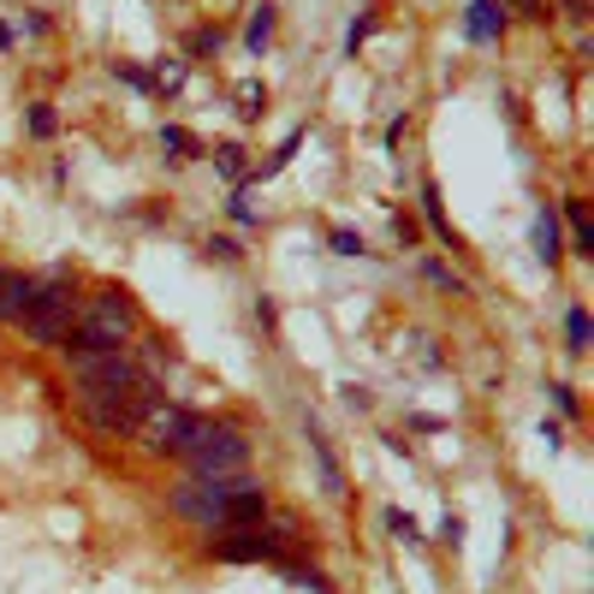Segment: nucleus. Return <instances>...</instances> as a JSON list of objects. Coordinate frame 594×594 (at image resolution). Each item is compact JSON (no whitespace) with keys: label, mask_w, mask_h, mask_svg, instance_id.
<instances>
[{"label":"nucleus","mask_w":594,"mask_h":594,"mask_svg":"<svg viewBox=\"0 0 594 594\" xmlns=\"http://www.w3.org/2000/svg\"><path fill=\"white\" fill-rule=\"evenodd\" d=\"M411 428H416V434H440L446 423H440V416H411Z\"/></svg>","instance_id":"obj_40"},{"label":"nucleus","mask_w":594,"mask_h":594,"mask_svg":"<svg viewBox=\"0 0 594 594\" xmlns=\"http://www.w3.org/2000/svg\"><path fill=\"white\" fill-rule=\"evenodd\" d=\"M310 458H315V475H322V494H327V500H351V475H345V463H339V452L327 446L322 428H310Z\"/></svg>","instance_id":"obj_10"},{"label":"nucleus","mask_w":594,"mask_h":594,"mask_svg":"<svg viewBox=\"0 0 594 594\" xmlns=\"http://www.w3.org/2000/svg\"><path fill=\"white\" fill-rule=\"evenodd\" d=\"M221 48H226V31H221V24H197V31L184 36V60H214Z\"/></svg>","instance_id":"obj_20"},{"label":"nucleus","mask_w":594,"mask_h":594,"mask_svg":"<svg viewBox=\"0 0 594 594\" xmlns=\"http://www.w3.org/2000/svg\"><path fill=\"white\" fill-rule=\"evenodd\" d=\"M529 250H535V262H541V268H559V262H564V226H559V209H553V202H541V209H535V221H529Z\"/></svg>","instance_id":"obj_9"},{"label":"nucleus","mask_w":594,"mask_h":594,"mask_svg":"<svg viewBox=\"0 0 594 594\" xmlns=\"http://www.w3.org/2000/svg\"><path fill=\"white\" fill-rule=\"evenodd\" d=\"M404 132H411V113H393V120H386V149H399Z\"/></svg>","instance_id":"obj_36"},{"label":"nucleus","mask_w":594,"mask_h":594,"mask_svg":"<svg viewBox=\"0 0 594 594\" xmlns=\"http://www.w3.org/2000/svg\"><path fill=\"white\" fill-rule=\"evenodd\" d=\"M547 399H553V411L564 416V423H583V399H576L571 381H553V386H547Z\"/></svg>","instance_id":"obj_30"},{"label":"nucleus","mask_w":594,"mask_h":594,"mask_svg":"<svg viewBox=\"0 0 594 594\" xmlns=\"http://www.w3.org/2000/svg\"><path fill=\"white\" fill-rule=\"evenodd\" d=\"M339 399L351 404V411H369V404H374V399H369V386H351V381L339 386Z\"/></svg>","instance_id":"obj_37"},{"label":"nucleus","mask_w":594,"mask_h":594,"mask_svg":"<svg viewBox=\"0 0 594 594\" xmlns=\"http://www.w3.org/2000/svg\"><path fill=\"white\" fill-rule=\"evenodd\" d=\"M232 482H238V475H184V482H172V487H167V512L179 517V524L202 529V535L226 529Z\"/></svg>","instance_id":"obj_4"},{"label":"nucleus","mask_w":594,"mask_h":594,"mask_svg":"<svg viewBox=\"0 0 594 594\" xmlns=\"http://www.w3.org/2000/svg\"><path fill=\"white\" fill-rule=\"evenodd\" d=\"M19 31L31 36V42H42V36L54 31V19H48V12H36V7H24V12H19Z\"/></svg>","instance_id":"obj_34"},{"label":"nucleus","mask_w":594,"mask_h":594,"mask_svg":"<svg viewBox=\"0 0 594 594\" xmlns=\"http://www.w3.org/2000/svg\"><path fill=\"white\" fill-rule=\"evenodd\" d=\"M273 571H280V583H292V589H310V594H339V589H333V576L322 571V564H310V559L280 553V559H273Z\"/></svg>","instance_id":"obj_15"},{"label":"nucleus","mask_w":594,"mask_h":594,"mask_svg":"<svg viewBox=\"0 0 594 594\" xmlns=\"http://www.w3.org/2000/svg\"><path fill=\"white\" fill-rule=\"evenodd\" d=\"M108 71H113V78L125 83V90H137V96H155V71H143L137 60H113Z\"/></svg>","instance_id":"obj_29"},{"label":"nucleus","mask_w":594,"mask_h":594,"mask_svg":"<svg viewBox=\"0 0 594 594\" xmlns=\"http://www.w3.org/2000/svg\"><path fill=\"white\" fill-rule=\"evenodd\" d=\"M54 132H60V113H54V101H31V108H24V137L48 143Z\"/></svg>","instance_id":"obj_21"},{"label":"nucleus","mask_w":594,"mask_h":594,"mask_svg":"<svg viewBox=\"0 0 594 594\" xmlns=\"http://www.w3.org/2000/svg\"><path fill=\"white\" fill-rule=\"evenodd\" d=\"M564 351H571V357H589L594 351V315H589L583 298L564 310Z\"/></svg>","instance_id":"obj_17"},{"label":"nucleus","mask_w":594,"mask_h":594,"mask_svg":"<svg viewBox=\"0 0 594 594\" xmlns=\"http://www.w3.org/2000/svg\"><path fill=\"white\" fill-rule=\"evenodd\" d=\"M250 452H256V440H250V428H244L238 416H209L202 434H197V446L179 463L191 475H244L250 470Z\"/></svg>","instance_id":"obj_3"},{"label":"nucleus","mask_w":594,"mask_h":594,"mask_svg":"<svg viewBox=\"0 0 594 594\" xmlns=\"http://www.w3.org/2000/svg\"><path fill=\"white\" fill-rule=\"evenodd\" d=\"M559 209V221L571 226V244H564V256H583V262H594V226H589V197H559L553 202Z\"/></svg>","instance_id":"obj_11"},{"label":"nucleus","mask_w":594,"mask_h":594,"mask_svg":"<svg viewBox=\"0 0 594 594\" xmlns=\"http://www.w3.org/2000/svg\"><path fill=\"white\" fill-rule=\"evenodd\" d=\"M327 250H333V256H345V262H357V256H369V244H363V232L333 226V232H327Z\"/></svg>","instance_id":"obj_28"},{"label":"nucleus","mask_w":594,"mask_h":594,"mask_svg":"<svg viewBox=\"0 0 594 594\" xmlns=\"http://www.w3.org/2000/svg\"><path fill=\"white\" fill-rule=\"evenodd\" d=\"M202 250H209V262H244V244H238V238H226V232H214V238L202 244Z\"/></svg>","instance_id":"obj_32"},{"label":"nucleus","mask_w":594,"mask_h":594,"mask_svg":"<svg viewBox=\"0 0 594 594\" xmlns=\"http://www.w3.org/2000/svg\"><path fill=\"white\" fill-rule=\"evenodd\" d=\"M42 292V273H24V268H0V327H19L24 310L36 303Z\"/></svg>","instance_id":"obj_7"},{"label":"nucleus","mask_w":594,"mask_h":594,"mask_svg":"<svg viewBox=\"0 0 594 594\" xmlns=\"http://www.w3.org/2000/svg\"><path fill=\"white\" fill-rule=\"evenodd\" d=\"M393 238L404 244V250L416 244V221H411V214H393Z\"/></svg>","instance_id":"obj_38"},{"label":"nucleus","mask_w":594,"mask_h":594,"mask_svg":"<svg viewBox=\"0 0 594 594\" xmlns=\"http://www.w3.org/2000/svg\"><path fill=\"white\" fill-rule=\"evenodd\" d=\"M374 31H381V7H374V0H369V7H363V12H357V19H351V31H345V54H351V60H357V48H363V42H369Z\"/></svg>","instance_id":"obj_24"},{"label":"nucleus","mask_w":594,"mask_h":594,"mask_svg":"<svg viewBox=\"0 0 594 594\" xmlns=\"http://www.w3.org/2000/svg\"><path fill=\"white\" fill-rule=\"evenodd\" d=\"M12 48H19V31H12L7 19H0V54H12Z\"/></svg>","instance_id":"obj_41"},{"label":"nucleus","mask_w":594,"mask_h":594,"mask_svg":"<svg viewBox=\"0 0 594 594\" xmlns=\"http://www.w3.org/2000/svg\"><path fill=\"white\" fill-rule=\"evenodd\" d=\"M256 184H232V197H226V214H232V226H244V232H256L262 226V214H256Z\"/></svg>","instance_id":"obj_22"},{"label":"nucleus","mask_w":594,"mask_h":594,"mask_svg":"<svg viewBox=\"0 0 594 594\" xmlns=\"http://www.w3.org/2000/svg\"><path fill=\"white\" fill-rule=\"evenodd\" d=\"M416 209H423V221H428L434 238L458 250V232H452V221H446V209H440V184H434V179H423V191H416Z\"/></svg>","instance_id":"obj_18"},{"label":"nucleus","mask_w":594,"mask_h":594,"mask_svg":"<svg viewBox=\"0 0 594 594\" xmlns=\"http://www.w3.org/2000/svg\"><path fill=\"white\" fill-rule=\"evenodd\" d=\"M512 31V12H505V0H470V12H463V36L475 42V48H494Z\"/></svg>","instance_id":"obj_8"},{"label":"nucleus","mask_w":594,"mask_h":594,"mask_svg":"<svg viewBox=\"0 0 594 594\" xmlns=\"http://www.w3.org/2000/svg\"><path fill=\"white\" fill-rule=\"evenodd\" d=\"M214 161V172H221L226 184H244L250 179V149H244V143H214V149H202Z\"/></svg>","instance_id":"obj_19"},{"label":"nucleus","mask_w":594,"mask_h":594,"mask_svg":"<svg viewBox=\"0 0 594 594\" xmlns=\"http://www.w3.org/2000/svg\"><path fill=\"white\" fill-rule=\"evenodd\" d=\"M232 101H238L244 120H262V113H268V83L262 78H244L238 90H232Z\"/></svg>","instance_id":"obj_23"},{"label":"nucleus","mask_w":594,"mask_h":594,"mask_svg":"<svg viewBox=\"0 0 594 594\" xmlns=\"http://www.w3.org/2000/svg\"><path fill=\"white\" fill-rule=\"evenodd\" d=\"M386 535H393L399 547H423V541H428L423 524H416V517L404 512V505H393V512H386Z\"/></svg>","instance_id":"obj_25"},{"label":"nucleus","mask_w":594,"mask_h":594,"mask_svg":"<svg viewBox=\"0 0 594 594\" xmlns=\"http://www.w3.org/2000/svg\"><path fill=\"white\" fill-rule=\"evenodd\" d=\"M202 423L209 416L202 411H191V404H155L149 416H143V428H137V452L143 458H155V463H167V458H184L197 446V434H202Z\"/></svg>","instance_id":"obj_5"},{"label":"nucleus","mask_w":594,"mask_h":594,"mask_svg":"<svg viewBox=\"0 0 594 594\" xmlns=\"http://www.w3.org/2000/svg\"><path fill=\"white\" fill-rule=\"evenodd\" d=\"M423 280L434 285V292H446V298H470V280H463V273H452L446 262H423Z\"/></svg>","instance_id":"obj_26"},{"label":"nucleus","mask_w":594,"mask_h":594,"mask_svg":"<svg viewBox=\"0 0 594 594\" xmlns=\"http://www.w3.org/2000/svg\"><path fill=\"white\" fill-rule=\"evenodd\" d=\"M132 345H137V369H143V374H155V381H167V369H179V345H172L167 333L143 327Z\"/></svg>","instance_id":"obj_12"},{"label":"nucleus","mask_w":594,"mask_h":594,"mask_svg":"<svg viewBox=\"0 0 594 594\" xmlns=\"http://www.w3.org/2000/svg\"><path fill=\"white\" fill-rule=\"evenodd\" d=\"M303 137H310V125H292V132H285V137H280V149H273V155H268V161H256V167H250V179H244V184H256V191H262V184H268V179H280V172H285V167H292V155L303 149Z\"/></svg>","instance_id":"obj_13"},{"label":"nucleus","mask_w":594,"mask_h":594,"mask_svg":"<svg viewBox=\"0 0 594 594\" xmlns=\"http://www.w3.org/2000/svg\"><path fill=\"white\" fill-rule=\"evenodd\" d=\"M434 535H440V547H463V517H452V512H446V517H440V529H434Z\"/></svg>","instance_id":"obj_35"},{"label":"nucleus","mask_w":594,"mask_h":594,"mask_svg":"<svg viewBox=\"0 0 594 594\" xmlns=\"http://www.w3.org/2000/svg\"><path fill=\"white\" fill-rule=\"evenodd\" d=\"M191 78V60H155V96H179Z\"/></svg>","instance_id":"obj_27"},{"label":"nucleus","mask_w":594,"mask_h":594,"mask_svg":"<svg viewBox=\"0 0 594 594\" xmlns=\"http://www.w3.org/2000/svg\"><path fill=\"white\" fill-rule=\"evenodd\" d=\"M78 310H83V280H78V268L71 262H54L48 273H42V292L36 303L24 310V345L31 351H60V339L71 333V322H78Z\"/></svg>","instance_id":"obj_2"},{"label":"nucleus","mask_w":594,"mask_h":594,"mask_svg":"<svg viewBox=\"0 0 594 594\" xmlns=\"http://www.w3.org/2000/svg\"><path fill=\"white\" fill-rule=\"evenodd\" d=\"M202 149H209V143H202L191 125H179V120L161 125V155H167V167H191V161H202Z\"/></svg>","instance_id":"obj_14"},{"label":"nucleus","mask_w":594,"mask_h":594,"mask_svg":"<svg viewBox=\"0 0 594 594\" xmlns=\"http://www.w3.org/2000/svg\"><path fill=\"white\" fill-rule=\"evenodd\" d=\"M280 553H285V541L268 524L262 529H214L202 541V559L209 564H273Z\"/></svg>","instance_id":"obj_6"},{"label":"nucleus","mask_w":594,"mask_h":594,"mask_svg":"<svg viewBox=\"0 0 594 594\" xmlns=\"http://www.w3.org/2000/svg\"><path fill=\"white\" fill-rule=\"evenodd\" d=\"M564 19H571V24H589V0H564Z\"/></svg>","instance_id":"obj_39"},{"label":"nucleus","mask_w":594,"mask_h":594,"mask_svg":"<svg viewBox=\"0 0 594 594\" xmlns=\"http://www.w3.org/2000/svg\"><path fill=\"white\" fill-rule=\"evenodd\" d=\"M505 12H517L524 24H553V7H547V0H505Z\"/></svg>","instance_id":"obj_33"},{"label":"nucleus","mask_w":594,"mask_h":594,"mask_svg":"<svg viewBox=\"0 0 594 594\" xmlns=\"http://www.w3.org/2000/svg\"><path fill=\"white\" fill-rule=\"evenodd\" d=\"M250 315H256V327H262V333H268V339H280V303H273L268 292H262V298H256V303H250Z\"/></svg>","instance_id":"obj_31"},{"label":"nucleus","mask_w":594,"mask_h":594,"mask_svg":"<svg viewBox=\"0 0 594 594\" xmlns=\"http://www.w3.org/2000/svg\"><path fill=\"white\" fill-rule=\"evenodd\" d=\"M0 268H7V262H0Z\"/></svg>","instance_id":"obj_42"},{"label":"nucleus","mask_w":594,"mask_h":594,"mask_svg":"<svg viewBox=\"0 0 594 594\" xmlns=\"http://www.w3.org/2000/svg\"><path fill=\"white\" fill-rule=\"evenodd\" d=\"M143 333V303L132 285L120 280H101L90 298H83L78 322L60 339V363H83V357H108V351H132V339Z\"/></svg>","instance_id":"obj_1"},{"label":"nucleus","mask_w":594,"mask_h":594,"mask_svg":"<svg viewBox=\"0 0 594 594\" xmlns=\"http://www.w3.org/2000/svg\"><path fill=\"white\" fill-rule=\"evenodd\" d=\"M273 31H280V7H273V0H262V7L250 12V24H244V54H250V60H262L268 42H273Z\"/></svg>","instance_id":"obj_16"}]
</instances>
